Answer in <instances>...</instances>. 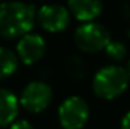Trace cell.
<instances>
[{
  "mask_svg": "<svg viewBox=\"0 0 130 129\" xmlns=\"http://www.w3.org/2000/svg\"><path fill=\"white\" fill-rule=\"evenodd\" d=\"M120 129H130V111L124 114V117L121 119L120 123Z\"/></svg>",
  "mask_w": 130,
  "mask_h": 129,
  "instance_id": "14",
  "label": "cell"
},
{
  "mask_svg": "<svg viewBox=\"0 0 130 129\" xmlns=\"http://www.w3.org/2000/svg\"><path fill=\"white\" fill-rule=\"evenodd\" d=\"M71 14L68 8L58 3H50V5H42L36 11V21L38 24L50 33H59L64 32L70 26Z\"/></svg>",
  "mask_w": 130,
  "mask_h": 129,
  "instance_id": "6",
  "label": "cell"
},
{
  "mask_svg": "<svg viewBox=\"0 0 130 129\" xmlns=\"http://www.w3.org/2000/svg\"><path fill=\"white\" fill-rule=\"evenodd\" d=\"M47 52V43L42 35L35 32H29L17 41L15 53L20 62L24 65H33L44 58Z\"/></svg>",
  "mask_w": 130,
  "mask_h": 129,
  "instance_id": "7",
  "label": "cell"
},
{
  "mask_svg": "<svg viewBox=\"0 0 130 129\" xmlns=\"http://www.w3.org/2000/svg\"><path fill=\"white\" fill-rule=\"evenodd\" d=\"M36 20L35 6L26 2L11 0L0 3V38L20 40L32 32Z\"/></svg>",
  "mask_w": 130,
  "mask_h": 129,
  "instance_id": "1",
  "label": "cell"
},
{
  "mask_svg": "<svg viewBox=\"0 0 130 129\" xmlns=\"http://www.w3.org/2000/svg\"><path fill=\"white\" fill-rule=\"evenodd\" d=\"M112 36L106 26L97 21L82 23L74 32L76 47L83 53H98L106 49Z\"/></svg>",
  "mask_w": 130,
  "mask_h": 129,
  "instance_id": "3",
  "label": "cell"
},
{
  "mask_svg": "<svg viewBox=\"0 0 130 129\" xmlns=\"http://www.w3.org/2000/svg\"><path fill=\"white\" fill-rule=\"evenodd\" d=\"M3 2H5V0H0V3H3Z\"/></svg>",
  "mask_w": 130,
  "mask_h": 129,
  "instance_id": "16",
  "label": "cell"
},
{
  "mask_svg": "<svg viewBox=\"0 0 130 129\" xmlns=\"http://www.w3.org/2000/svg\"><path fill=\"white\" fill-rule=\"evenodd\" d=\"M9 129H35V128H33V125L29 120H26V119H17L9 126Z\"/></svg>",
  "mask_w": 130,
  "mask_h": 129,
  "instance_id": "13",
  "label": "cell"
},
{
  "mask_svg": "<svg viewBox=\"0 0 130 129\" xmlns=\"http://www.w3.org/2000/svg\"><path fill=\"white\" fill-rule=\"evenodd\" d=\"M58 120L62 129H83L89 120V106L85 99L70 96L58 108Z\"/></svg>",
  "mask_w": 130,
  "mask_h": 129,
  "instance_id": "5",
  "label": "cell"
},
{
  "mask_svg": "<svg viewBox=\"0 0 130 129\" xmlns=\"http://www.w3.org/2000/svg\"><path fill=\"white\" fill-rule=\"evenodd\" d=\"M130 84V78L124 67L117 64L104 65L92 78V91L103 100H113L120 97Z\"/></svg>",
  "mask_w": 130,
  "mask_h": 129,
  "instance_id": "2",
  "label": "cell"
},
{
  "mask_svg": "<svg viewBox=\"0 0 130 129\" xmlns=\"http://www.w3.org/2000/svg\"><path fill=\"white\" fill-rule=\"evenodd\" d=\"M20 100L11 90L0 88V128L11 126L20 112Z\"/></svg>",
  "mask_w": 130,
  "mask_h": 129,
  "instance_id": "9",
  "label": "cell"
},
{
  "mask_svg": "<svg viewBox=\"0 0 130 129\" xmlns=\"http://www.w3.org/2000/svg\"><path fill=\"white\" fill-rule=\"evenodd\" d=\"M124 68H126V71H127V74H129V78H130V59L127 61V64H126Z\"/></svg>",
  "mask_w": 130,
  "mask_h": 129,
  "instance_id": "15",
  "label": "cell"
},
{
  "mask_svg": "<svg viewBox=\"0 0 130 129\" xmlns=\"http://www.w3.org/2000/svg\"><path fill=\"white\" fill-rule=\"evenodd\" d=\"M18 100H20V106L27 112L39 114L50 106L53 100V90L50 84H47L45 81H41V79L30 81L23 88Z\"/></svg>",
  "mask_w": 130,
  "mask_h": 129,
  "instance_id": "4",
  "label": "cell"
},
{
  "mask_svg": "<svg viewBox=\"0 0 130 129\" xmlns=\"http://www.w3.org/2000/svg\"><path fill=\"white\" fill-rule=\"evenodd\" d=\"M70 14L80 23L95 21L103 11V0H67Z\"/></svg>",
  "mask_w": 130,
  "mask_h": 129,
  "instance_id": "8",
  "label": "cell"
},
{
  "mask_svg": "<svg viewBox=\"0 0 130 129\" xmlns=\"http://www.w3.org/2000/svg\"><path fill=\"white\" fill-rule=\"evenodd\" d=\"M67 70H68V73L73 76V78H82V76H85V62L79 58V56H71V58H68L67 59Z\"/></svg>",
  "mask_w": 130,
  "mask_h": 129,
  "instance_id": "12",
  "label": "cell"
},
{
  "mask_svg": "<svg viewBox=\"0 0 130 129\" xmlns=\"http://www.w3.org/2000/svg\"><path fill=\"white\" fill-rule=\"evenodd\" d=\"M106 56L113 61V62H120L127 56V46L123 41H117V40H110V43L106 46L104 49Z\"/></svg>",
  "mask_w": 130,
  "mask_h": 129,
  "instance_id": "11",
  "label": "cell"
},
{
  "mask_svg": "<svg viewBox=\"0 0 130 129\" xmlns=\"http://www.w3.org/2000/svg\"><path fill=\"white\" fill-rule=\"evenodd\" d=\"M20 65V59L14 50L9 47L0 46V81L11 78Z\"/></svg>",
  "mask_w": 130,
  "mask_h": 129,
  "instance_id": "10",
  "label": "cell"
}]
</instances>
